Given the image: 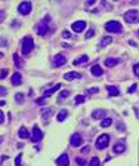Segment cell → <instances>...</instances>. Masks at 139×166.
Returning <instances> with one entry per match:
<instances>
[{
    "instance_id": "1",
    "label": "cell",
    "mask_w": 139,
    "mask_h": 166,
    "mask_svg": "<svg viewBox=\"0 0 139 166\" xmlns=\"http://www.w3.org/2000/svg\"><path fill=\"white\" fill-rule=\"evenodd\" d=\"M104 28H105V31H108V33H116V34H120L123 31V25L119 21H116V19H111V21L105 22Z\"/></svg>"
},
{
    "instance_id": "2",
    "label": "cell",
    "mask_w": 139,
    "mask_h": 166,
    "mask_svg": "<svg viewBox=\"0 0 139 166\" xmlns=\"http://www.w3.org/2000/svg\"><path fill=\"white\" fill-rule=\"evenodd\" d=\"M34 49V40L31 36H25L22 39V43H21V51L24 55H28L31 51Z\"/></svg>"
},
{
    "instance_id": "3",
    "label": "cell",
    "mask_w": 139,
    "mask_h": 166,
    "mask_svg": "<svg viewBox=\"0 0 139 166\" xmlns=\"http://www.w3.org/2000/svg\"><path fill=\"white\" fill-rule=\"evenodd\" d=\"M124 21H126L127 24H130V25L138 24L139 22V11H136V9H129V11L124 14Z\"/></svg>"
},
{
    "instance_id": "4",
    "label": "cell",
    "mask_w": 139,
    "mask_h": 166,
    "mask_svg": "<svg viewBox=\"0 0 139 166\" xmlns=\"http://www.w3.org/2000/svg\"><path fill=\"white\" fill-rule=\"evenodd\" d=\"M108 144H110V135L108 133H102V135H99L96 138L95 147L98 148V150H104V148L108 147Z\"/></svg>"
},
{
    "instance_id": "5",
    "label": "cell",
    "mask_w": 139,
    "mask_h": 166,
    "mask_svg": "<svg viewBox=\"0 0 139 166\" xmlns=\"http://www.w3.org/2000/svg\"><path fill=\"white\" fill-rule=\"evenodd\" d=\"M48 21H49V17L45 18L42 22H39V24L36 25V31H37L39 36H46V33H48V30H49V27H48Z\"/></svg>"
},
{
    "instance_id": "6",
    "label": "cell",
    "mask_w": 139,
    "mask_h": 166,
    "mask_svg": "<svg viewBox=\"0 0 139 166\" xmlns=\"http://www.w3.org/2000/svg\"><path fill=\"white\" fill-rule=\"evenodd\" d=\"M31 8H33L31 6V2H27V0L25 2H21L19 6H18V14L25 17V15H28L31 12Z\"/></svg>"
},
{
    "instance_id": "7",
    "label": "cell",
    "mask_w": 139,
    "mask_h": 166,
    "mask_svg": "<svg viewBox=\"0 0 139 166\" xmlns=\"http://www.w3.org/2000/svg\"><path fill=\"white\" fill-rule=\"evenodd\" d=\"M42 139H43V132H42V129L37 125H34L33 126V132H31V141L33 143H40Z\"/></svg>"
},
{
    "instance_id": "8",
    "label": "cell",
    "mask_w": 139,
    "mask_h": 166,
    "mask_svg": "<svg viewBox=\"0 0 139 166\" xmlns=\"http://www.w3.org/2000/svg\"><path fill=\"white\" fill-rule=\"evenodd\" d=\"M70 143H71L73 147H80L82 143H83V136H82V133H79V132L73 133L71 138H70Z\"/></svg>"
},
{
    "instance_id": "9",
    "label": "cell",
    "mask_w": 139,
    "mask_h": 166,
    "mask_svg": "<svg viewBox=\"0 0 139 166\" xmlns=\"http://www.w3.org/2000/svg\"><path fill=\"white\" fill-rule=\"evenodd\" d=\"M71 28H73V31H76V33H82V31H85V28H86V21H76V22L71 24Z\"/></svg>"
},
{
    "instance_id": "10",
    "label": "cell",
    "mask_w": 139,
    "mask_h": 166,
    "mask_svg": "<svg viewBox=\"0 0 139 166\" xmlns=\"http://www.w3.org/2000/svg\"><path fill=\"white\" fill-rule=\"evenodd\" d=\"M126 144H124V141H117L114 146H113V153H116V154H123L124 151H126Z\"/></svg>"
},
{
    "instance_id": "11",
    "label": "cell",
    "mask_w": 139,
    "mask_h": 166,
    "mask_svg": "<svg viewBox=\"0 0 139 166\" xmlns=\"http://www.w3.org/2000/svg\"><path fill=\"white\" fill-rule=\"evenodd\" d=\"M105 114H107V111L104 108H96V110L92 111V119L93 120H102L105 117Z\"/></svg>"
},
{
    "instance_id": "12",
    "label": "cell",
    "mask_w": 139,
    "mask_h": 166,
    "mask_svg": "<svg viewBox=\"0 0 139 166\" xmlns=\"http://www.w3.org/2000/svg\"><path fill=\"white\" fill-rule=\"evenodd\" d=\"M56 165L58 166H68L70 165V156L67 153L61 154V156L56 159Z\"/></svg>"
},
{
    "instance_id": "13",
    "label": "cell",
    "mask_w": 139,
    "mask_h": 166,
    "mask_svg": "<svg viewBox=\"0 0 139 166\" xmlns=\"http://www.w3.org/2000/svg\"><path fill=\"white\" fill-rule=\"evenodd\" d=\"M65 62H67V58L62 55V54H58V55H55V58H53V65L55 67H62Z\"/></svg>"
},
{
    "instance_id": "14",
    "label": "cell",
    "mask_w": 139,
    "mask_h": 166,
    "mask_svg": "<svg viewBox=\"0 0 139 166\" xmlns=\"http://www.w3.org/2000/svg\"><path fill=\"white\" fill-rule=\"evenodd\" d=\"M59 89H61V83H56V85H53L52 88H49L48 91H45V93H43V96H45V98H49L51 95H53V93H55V92H58Z\"/></svg>"
},
{
    "instance_id": "15",
    "label": "cell",
    "mask_w": 139,
    "mask_h": 166,
    "mask_svg": "<svg viewBox=\"0 0 139 166\" xmlns=\"http://www.w3.org/2000/svg\"><path fill=\"white\" fill-rule=\"evenodd\" d=\"M11 82H12V85H14V86H19V85L22 83V76H21V73H19V71H15V73L12 74Z\"/></svg>"
},
{
    "instance_id": "16",
    "label": "cell",
    "mask_w": 139,
    "mask_h": 166,
    "mask_svg": "<svg viewBox=\"0 0 139 166\" xmlns=\"http://www.w3.org/2000/svg\"><path fill=\"white\" fill-rule=\"evenodd\" d=\"M64 79L65 80H76V79H82V73H79V71H70V73H65L64 74Z\"/></svg>"
},
{
    "instance_id": "17",
    "label": "cell",
    "mask_w": 139,
    "mask_h": 166,
    "mask_svg": "<svg viewBox=\"0 0 139 166\" xmlns=\"http://www.w3.org/2000/svg\"><path fill=\"white\" fill-rule=\"evenodd\" d=\"M107 91H108V95H110V96H119V95H120V89H119L117 86H114V85H108V86H107Z\"/></svg>"
},
{
    "instance_id": "18",
    "label": "cell",
    "mask_w": 139,
    "mask_h": 166,
    "mask_svg": "<svg viewBox=\"0 0 139 166\" xmlns=\"http://www.w3.org/2000/svg\"><path fill=\"white\" fill-rule=\"evenodd\" d=\"M53 114V110L51 108V107H46V108H43L42 110V116H43V122L46 123L49 119H51V116Z\"/></svg>"
},
{
    "instance_id": "19",
    "label": "cell",
    "mask_w": 139,
    "mask_h": 166,
    "mask_svg": "<svg viewBox=\"0 0 139 166\" xmlns=\"http://www.w3.org/2000/svg\"><path fill=\"white\" fill-rule=\"evenodd\" d=\"M90 73L93 74V76H96V77H99V76H102V74H104V70H102V67H101V65L95 64V65H92Z\"/></svg>"
},
{
    "instance_id": "20",
    "label": "cell",
    "mask_w": 139,
    "mask_h": 166,
    "mask_svg": "<svg viewBox=\"0 0 139 166\" xmlns=\"http://www.w3.org/2000/svg\"><path fill=\"white\" fill-rule=\"evenodd\" d=\"M67 116H68V110H67V108H62V110L58 113L56 120H58V122H64V120L67 119Z\"/></svg>"
},
{
    "instance_id": "21",
    "label": "cell",
    "mask_w": 139,
    "mask_h": 166,
    "mask_svg": "<svg viewBox=\"0 0 139 166\" xmlns=\"http://www.w3.org/2000/svg\"><path fill=\"white\" fill-rule=\"evenodd\" d=\"M111 42H113V37H111V36L102 37V39H101V42H99V48H105V46H108Z\"/></svg>"
},
{
    "instance_id": "22",
    "label": "cell",
    "mask_w": 139,
    "mask_h": 166,
    "mask_svg": "<svg viewBox=\"0 0 139 166\" xmlns=\"http://www.w3.org/2000/svg\"><path fill=\"white\" fill-rule=\"evenodd\" d=\"M87 61H89V56L87 55H82V56H79L77 59H74V65H80V64H86Z\"/></svg>"
},
{
    "instance_id": "23",
    "label": "cell",
    "mask_w": 139,
    "mask_h": 166,
    "mask_svg": "<svg viewBox=\"0 0 139 166\" xmlns=\"http://www.w3.org/2000/svg\"><path fill=\"white\" fill-rule=\"evenodd\" d=\"M18 136L22 138V139H27V138H30V133H28V130L22 126V128H19V130H18Z\"/></svg>"
},
{
    "instance_id": "24",
    "label": "cell",
    "mask_w": 139,
    "mask_h": 166,
    "mask_svg": "<svg viewBox=\"0 0 139 166\" xmlns=\"http://www.w3.org/2000/svg\"><path fill=\"white\" fill-rule=\"evenodd\" d=\"M104 62L107 67H114V65L119 64V59L117 58H107V59H104Z\"/></svg>"
},
{
    "instance_id": "25",
    "label": "cell",
    "mask_w": 139,
    "mask_h": 166,
    "mask_svg": "<svg viewBox=\"0 0 139 166\" xmlns=\"http://www.w3.org/2000/svg\"><path fill=\"white\" fill-rule=\"evenodd\" d=\"M111 125H113V120L108 119V117H104V119L101 120V128H108V126H111Z\"/></svg>"
},
{
    "instance_id": "26",
    "label": "cell",
    "mask_w": 139,
    "mask_h": 166,
    "mask_svg": "<svg viewBox=\"0 0 139 166\" xmlns=\"http://www.w3.org/2000/svg\"><path fill=\"white\" fill-rule=\"evenodd\" d=\"M14 62H15V65H17L18 68L22 67V61H21V58H19L18 54H14Z\"/></svg>"
},
{
    "instance_id": "27",
    "label": "cell",
    "mask_w": 139,
    "mask_h": 166,
    "mask_svg": "<svg viewBox=\"0 0 139 166\" xmlns=\"http://www.w3.org/2000/svg\"><path fill=\"white\" fill-rule=\"evenodd\" d=\"M89 166H101V160L98 157H92L89 162Z\"/></svg>"
},
{
    "instance_id": "28",
    "label": "cell",
    "mask_w": 139,
    "mask_h": 166,
    "mask_svg": "<svg viewBox=\"0 0 139 166\" xmlns=\"http://www.w3.org/2000/svg\"><path fill=\"white\" fill-rule=\"evenodd\" d=\"M15 101H17L18 104L24 102V95H22L21 92H17V93H15Z\"/></svg>"
},
{
    "instance_id": "29",
    "label": "cell",
    "mask_w": 139,
    "mask_h": 166,
    "mask_svg": "<svg viewBox=\"0 0 139 166\" xmlns=\"http://www.w3.org/2000/svg\"><path fill=\"white\" fill-rule=\"evenodd\" d=\"M85 99H86V98H85V95H77V96H76V99H74V102H76V104H83V102H85Z\"/></svg>"
},
{
    "instance_id": "30",
    "label": "cell",
    "mask_w": 139,
    "mask_h": 166,
    "mask_svg": "<svg viewBox=\"0 0 139 166\" xmlns=\"http://www.w3.org/2000/svg\"><path fill=\"white\" fill-rule=\"evenodd\" d=\"M68 96H70L68 91H61V93H59V101H62V99H65V98H68Z\"/></svg>"
},
{
    "instance_id": "31",
    "label": "cell",
    "mask_w": 139,
    "mask_h": 166,
    "mask_svg": "<svg viewBox=\"0 0 139 166\" xmlns=\"http://www.w3.org/2000/svg\"><path fill=\"white\" fill-rule=\"evenodd\" d=\"M116 128H117V130H120V132H124V130H126V125H124L123 122H119Z\"/></svg>"
},
{
    "instance_id": "32",
    "label": "cell",
    "mask_w": 139,
    "mask_h": 166,
    "mask_svg": "<svg viewBox=\"0 0 139 166\" xmlns=\"http://www.w3.org/2000/svg\"><path fill=\"white\" fill-rule=\"evenodd\" d=\"M8 73H9L8 68H2V70H0V79H5V77L8 76Z\"/></svg>"
},
{
    "instance_id": "33",
    "label": "cell",
    "mask_w": 139,
    "mask_h": 166,
    "mask_svg": "<svg viewBox=\"0 0 139 166\" xmlns=\"http://www.w3.org/2000/svg\"><path fill=\"white\" fill-rule=\"evenodd\" d=\"M76 163H77L79 166H85V165H86L85 159H82V157H77V159H76Z\"/></svg>"
},
{
    "instance_id": "34",
    "label": "cell",
    "mask_w": 139,
    "mask_h": 166,
    "mask_svg": "<svg viewBox=\"0 0 139 166\" xmlns=\"http://www.w3.org/2000/svg\"><path fill=\"white\" fill-rule=\"evenodd\" d=\"M95 36V31H93V28H90V30H87V33H86V39H92V37Z\"/></svg>"
},
{
    "instance_id": "35",
    "label": "cell",
    "mask_w": 139,
    "mask_h": 166,
    "mask_svg": "<svg viewBox=\"0 0 139 166\" xmlns=\"http://www.w3.org/2000/svg\"><path fill=\"white\" fill-rule=\"evenodd\" d=\"M36 104H39V105L46 104V98H45V96H43V98H37V99H36Z\"/></svg>"
},
{
    "instance_id": "36",
    "label": "cell",
    "mask_w": 139,
    "mask_h": 166,
    "mask_svg": "<svg viewBox=\"0 0 139 166\" xmlns=\"http://www.w3.org/2000/svg\"><path fill=\"white\" fill-rule=\"evenodd\" d=\"M133 73H135L136 77H139V62H136V64L133 65Z\"/></svg>"
},
{
    "instance_id": "37",
    "label": "cell",
    "mask_w": 139,
    "mask_h": 166,
    "mask_svg": "<svg viewBox=\"0 0 139 166\" xmlns=\"http://www.w3.org/2000/svg\"><path fill=\"white\" fill-rule=\"evenodd\" d=\"M21 159H22V154H18L17 159H15V166H22L21 165Z\"/></svg>"
},
{
    "instance_id": "38",
    "label": "cell",
    "mask_w": 139,
    "mask_h": 166,
    "mask_svg": "<svg viewBox=\"0 0 139 166\" xmlns=\"http://www.w3.org/2000/svg\"><path fill=\"white\" fill-rule=\"evenodd\" d=\"M136 88H138V85H136V83H133V85H132V86L127 89V92H129V93H133L135 91H136Z\"/></svg>"
},
{
    "instance_id": "39",
    "label": "cell",
    "mask_w": 139,
    "mask_h": 166,
    "mask_svg": "<svg viewBox=\"0 0 139 166\" xmlns=\"http://www.w3.org/2000/svg\"><path fill=\"white\" fill-rule=\"evenodd\" d=\"M98 92H99L98 88H89V89H87V93H98Z\"/></svg>"
},
{
    "instance_id": "40",
    "label": "cell",
    "mask_w": 139,
    "mask_h": 166,
    "mask_svg": "<svg viewBox=\"0 0 139 166\" xmlns=\"http://www.w3.org/2000/svg\"><path fill=\"white\" fill-rule=\"evenodd\" d=\"M5 18H6V12L5 11H0V24L5 21Z\"/></svg>"
},
{
    "instance_id": "41",
    "label": "cell",
    "mask_w": 139,
    "mask_h": 166,
    "mask_svg": "<svg viewBox=\"0 0 139 166\" xmlns=\"http://www.w3.org/2000/svg\"><path fill=\"white\" fill-rule=\"evenodd\" d=\"M62 37H64V39H70V37H71V33L67 31V30H64V31H62Z\"/></svg>"
},
{
    "instance_id": "42",
    "label": "cell",
    "mask_w": 139,
    "mask_h": 166,
    "mask_svg": "<svg viewBox=\"0 0 139 166\" xmlns=\"http://www.w3.org/2000/svg\"><path fill=\"white\" fill-rule=\"evenodd\" d=\"M8 93V89L6 88H3V86H0V95L3 96V95H6Z\"/></svg>"
},
{
    "instance_id": "43",
    "label": "cell",
    "mask_w": 139,
    "mask_h": 166,
    "mask_svg": "<svg viewBox=\"0 0 139 166\" xmlns=\"http://www.w3.org/2000/svg\"><path fill=\"white\" fill-rule=\"evenodd\" d=\"M95 3H96V0H86L87 6H92V5H95Z\"/></svg>"
},
{
    "instance_id": "44",
    "label": "cell",
    "mask_w": 139,
    "mask_h": 166,
    "mask_svg": "<svg viewBox=\"0 0 139 166\" xmlns=\"http://www.w3.org/2000/svg\"><path fill=\"white\" fill-rule=\"evenodd\" d=\"M5 122V114H3V111H0V125Z\"/></svg>"
},
{
    "instance_id": "45",
    "label": "cell",
    "mask_w": 139,
    "mask_h": 166,
    "mask_svg": "<svg viewBox=\"0 0 139 166\" xmlns=\"http://www.w3.org/2000/svg\"><path fill=\"white\" fill-rule=\"evenodd\" d=\"M129 45H130V46H136V43H135L133 40H129Z\"/></svg>"
},
{
    "instance_id": "46",
    "label": "cell",
    "mask_w": 139,
    "mask_h": 166,
    "mask_svg": "<svg viewBox=\"0 0 139 166\" xmlns=\"http://www.w3.org/2000/svg\"><path fill=\"white\" fill-rule=\"evenodd\" d=\"M87 151H89V147H85L83 150H82V153H87Z\"/></svg>"
},
{
    "instance_id": "47",
    "label": "cell",
    "mask_w": 139,
    "mask_h": 166,
    "mask_svg": "<svg viewBox=\"0 0 139 166\" xmlns=\"http://www.w3.org/2000/svg\"><path fill=\"white\" fill-rule=\"evenodd\" d=\"M12 25H14V27H18V25H19V22H18V21H14V24H12Z\"/></svg>"
},
{
    "instance_id": "48",
    "label": "cell",
    "mask_w": 139,
    "mask_h": 166,
    "mask_svg": "<svg viewBox=\"0 0 139 166\" xmlns=\"http://www.w3.org/2000/svg\"><path fill=\"white\" fill-rule=\"evenodd\" d=\"M135 111H136V114H138V117H139V110L138 108H135Z\"/></svg>"
},
{
    "instance_id": "49",
    "label": "cell",
    "mask_w": 139,
    "mask_h": 166,
    "mask_svg": "<svg viewBox=\"0 0 139 166\" xmlns=\"http://www.w3.org/2000/svg\"><path fill=\"white\" fill-rule=\"evenodd\" d=\"M2 141H3V136H0V144H2Z\"/></svg>"
},
{
    "instance_id": "50",
    "label": "cell",
    "mask_w": 139,
    "mask_h": 166,
    "mask_svg": "<svg viewBox=\"0 0 139 166\" xmlns=\"http://www.w3.org/2000/svg\"><path fill=\"white\" fill-rule=\"evenodd\" d=\"M0 58H3V54H0Z\"/></svg>"
},
{
    "instance_id": "51",
    "label": "cell",
    "mask_w": 139,
    "mask_h": 166,
    "mask_svg": "<svg viewBox=\"0 0 139 166\" xmlns=\"http://www.w3.org/2000/svg\"><path fill=\"white\" fill-rule=\"evenodd\" d=\"M114 2H119V0H114Z\"/></svg>"
},
{
    "instance_id": "52",
    "label": "cell",
    "mask_w": 139,
    "mask_h": 166,
    "mask_svg": "<svg viewBox=\"0 0 139 166\" xmlns=\"http://www.w3.org/2000/svg\"><path fill=\"white\" fill-rule=\"evenodd\" d=\"M138 34H139V31H138Z\"/></svg>"
}]
</instances>
